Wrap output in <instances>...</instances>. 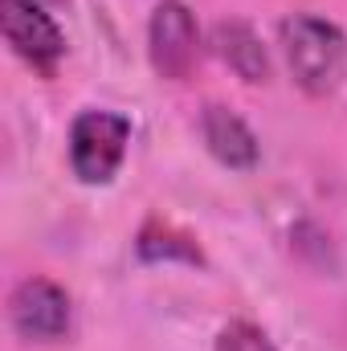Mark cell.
Returning <instances> with one entry per match:
<instances>
[{
  "instance_id": "obj_1",
  "label": "cell",
  "mask_w": 347,
  "mask_h": 351,
  "mask_svg": "<svg viewBox=\"0 0 347 351\" xmlns=\"http://www.w3.org/2000/svg\"><path fill=\"white\" fill-rule=\"evenodd\" d=\"M282 53L294 74V82L307 94H331L347 74V37L339 25L294 12L282 21Z\"/></svg>"
},
{
  "instance_id": "obj_2",
  "label": "cell",
  "mask_w": 347,
  "mask_h": 351,
  "mask_svg": "<svg viewBox=\"0 0 347 351\" xmlns=\"http://www.w3.org/2000/svg\"><path fill=\"white\" fill-rule=\"evenodd\" d=\"M131 143V119L115 110H82L70 127V168L82 184H106Z\"/></svg>"
},
{
  "instance_id": "obj_3",
  "label": "cell",
  "mask_w": 347,
  "mask_h": 351,
  "mask_svg": "<svg viewBox=\"0 0 347 351\" xmlns=\"http://www.w3.org/2000/svg\"><path fill=\"white\" fill-rule=\"evenodd\" d=\"M147 53L160 78L184 82L200 58V33H196V16L184 0H164L152 12L147 25Z\"/></svg>"
},
{
  "instance_id": "obj_4",
  "label": "cell",
  "mask_w": 347,
  "mask_h": 351,
  "mask_svg": "<svg viewBox=\"0 0 347 351\" xmlns=\"http://www.w3.org/2000/svg\"><path fill=\"white\" fill-rule=\"evenodd\" d=\"M4 16V37L21 62H29L41 74H53L58 62L66 58V37L58 21L37 4V0H0Z\"/></svg>"
},
{
  "instance_id": "obj_5",
  "label": "cell",
  "mask_w": 347,
  "mask_h": 351,
  "mask_svg": "<svg viewBox=\"0 0 347 351\" xmlns=\"http://www.w3.org/2000/svg\"><path fill=\"white\" fill-rule=\"evenodd\" d=\"M8 319H12L16 335H25V339H37V343L62 339L70 331V294L49 278H29L12 290Z\"/></svg>"
},
{
  "instance_id": "obj_6",
  "label": "cell",
  "mask_w": 347,
  "mask_h": 351,
  "mask_svg": "<svg viewBox=\"0 0 347 351\" xmlns=\"http://www.w3.org/2000/svg\"><path fill=\"white\" fill-rule=\"evenodd\" d=\"M200 127H204V143H208V152L225 164V168H237V172H250L254 164H258V135L246 127V119L241 114H233L229 106H204V119H200Z\"/></svg>"
},
{
  "instance_id": "obj_7",
  "label": "cell",
  "mask_w": 347,
  "mask_h": 351,
  "mask_svg": "<svg viewBox=\"0 0 347 351\" xmlns=\"http://www.w3.org/2000/svg\"><path fill=\"white\" fill-rule=\"evenodd\" d=\"M217 53L229 62V70L246 82H265L270 78V58L258 33L246 21H221L217 25Z\"/></svg>"
},
{
  "instance_id": "obj_8",
  "label": "cell",
  "mask_w": 347,
  "mask_h": 351,
  "mask_svg": "<svg viewBox=\"0 0 347 351\" xmlns=\"http://www.w3.org/2000/svg\"><path fill=\"white\" fill-rule=\"evenodd\" d=\"M139 258H147V262H168V258L200 262V250L192 245V237L176 233L168 225H147V229L139 233Z\"/></svg>"
},
{
  "instance_id": "obj_9",
  "label": "cell",
  "mask_w": 347,
  "mask_h": 351,
  "mask_svg": "<svg viewBox=\"0 0 347 351\" xmlns=\"http://www.w3.org/2000/svg\"><path fill=\"white\" fill-rule=\"evenodd\" d=\"M217 351H278L270 343V335L254 323H229L217 335Z\"/></svg>"
},
{
  "instance_id": "obj_10",
  "label": "cell",
  "mask_w": 347,
  "mask_h": 351,
  "mask_svg": "<svg viewBox=\"0 0 347 351\" xmlns=\"http://www.w3.org/2000/svg\"><path fill=\"white\" fill-rule=\"evenodd\" d=\"M49 4H62V0H49Z\"/></svg>"
}]
</instances>
